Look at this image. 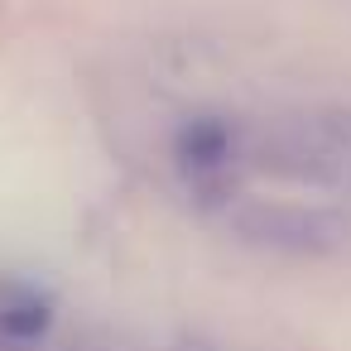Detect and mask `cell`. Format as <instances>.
Returning <instances> with one entry per match:
<instances>
[{
	"instance_id": "6da1fadb",
	"label": "cell",
	"mask_w": 351,
	"mask_h": 351,
	"mask_svg": "<svg viewBox=\"0 0 351 351\" xmlns=\"http://www.w3.org/2000/svg\"><path fill=\"white\" fill-rule=\"evenodd\" d=\"M250 164L293 183H337L351 164V125L341 121H279L255 135Z\"/></svg>"
},
{
	"instance_id": "7a4b0ae2",
	"label": "cell",
	"mask_w": 351,
	"mask_h": 351,
	"mask_svg": "<svg viewBox=\"0 0 351 351\" xmlns=\"http://www.w3.org/2000/svg\"><path fill=\"white\" fill-rule=\"evenodd\" d=\"M236 236L265 250L284 255H327L341 245V221L322 207H298V202H250L231 217Z\"/></svg>"
},
{
	"instance_id": "3957f363",
	"label": "cell",
	"mask_w": 351,
	"mask_h": 351,
	"mask_svg": "<svg viewBox=\"0 0 351 351\" xmlns=\"http://www.w3.org/2000/svg\"><path fill=\"white\" fill-rule=\"evenodd\" d=\"M173 154H178V169L188 173V183H197L202 193H217L221 183H231V169L241 159V135L217 116H197L178 130Z\"/></svg>"
},
{
	"instance_id": "277c9868",
	"label": "cell",
	"mask_w": 351,
	"mask_h": 351,
	"mask_svg": "<svg viewBox=\"0 0 351 351\" xmlns=\"http://www.w3.org/2000/svg\"><path fill=\"white\" fill-rule=\"evenodd\" d=\"M49 322H53V308L39 289L20 279H0V337L29 341V337H44Z\"/></svg>"
}]
</instances>
